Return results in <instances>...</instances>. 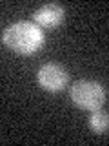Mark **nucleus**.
<instances>
[{"label":"nucleus","instance_id":"39448f33","mask_svg":"<svg viewBox=\"0 0 109 146\" xmlns=\"http://www.w3.org/2000/svg\"><path fill=\"white\" fill-rule=\"evenodd\" d=\"M89 124L97 133H104V131L109 128V113L102 111V110H93L89 119Z\"/></svg>","mask_w":109,"mask_h":146},{"label":"nucleus","instance_id":"f257e3e1","mask_svg":"<svg viewBox=\"0 0 109 146\" xmlns=\"http://www.w3.org/2000/svg\"><path fill=\"white\" fill-rule=\"evenodd\" d=\"M4 44L22 55L38 51L44 44V33L31 22H15L4 31Z\"/></svg>","mask_w":109,"mask_h":146},{"label":"nucleus","instance_id":"7ed1b4c3","mask_svg":"<svg viewBox=\"0 0 109 146\" xmlns=\"http://www.w3.org/2000/svg\"><path fill=\"white\" fill-rule=\"evenodd\" d=\"M69 80L66 68L54 62H47L38 70V84L47 91H58Z\"/></svg>","mask_w":109,"mask_h":146},{"label":"nucleus","instance_id":"20e7f679","mask_svg":"<svg viewBox=\"0 0 109 146\" xmlns=\"http://www.w3.org/2000/svg\"><path fill=\"white\" fill-rule=\"evenodd\" d=\"M64 15H66V11H64V7L60 4L56 2H51V4H44V6H40L38 9L35 11V20L38 26H44V27H54L58 26L62 22Z\"/></svg>","mask_w":109,"mask_h":146},{"label":"nucleus","instance_id":"f03ea898","mask_svg":"<svg viewBox=\"0 0 109 146\" xmlns=\"http://www.w3.org/2000/svg\"><path fill=\"white\" fill-rule=\"evenodd\" d=\"M71 100L84 110H100L106 100V91L95 80H78L71 86Z\"/></svg>","mask_w":109,"mask_h":146}]
</instances>
